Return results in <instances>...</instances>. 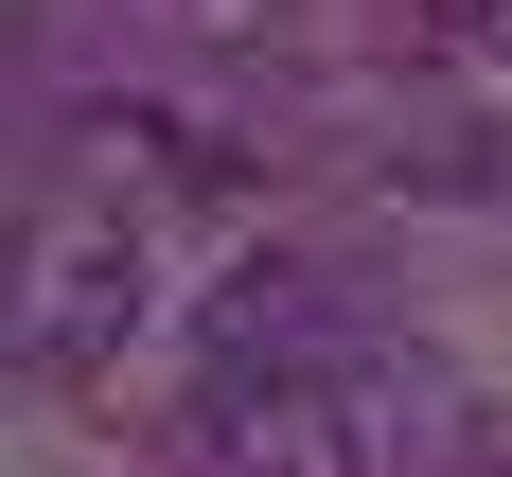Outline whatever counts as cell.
<instances>
[{
  "label": "cell",
  "instance_id": "1",
  "mask_svg": "<svg viewBox=\"0 0 512 477\" xmlns=\"http://www.w3.org/2000/svg\"><path fill=\"white\" fill-rule=\"evenodd\" d=\"M460 371L336 336L301 371H195V477H460Z\"/></svg>",
  "mask_w": 512,
  "mask_h": 477
},
{
  "label": "cell",
  "instance_id": "2",
  "mask_svg": "<svg viewBox=\"0 0 512 477\" xmlns=\"http://www.w3.org/2000/svg\"><path fill=\"white\" fill-rule=\"evenodd\" d=\"M142 283H159L142 212L106 195V177H71V195H36V212H18V265H0V336H18V354H53V371H89V354H124Z\"/></svg>",
  "mask_w": 512,
  "mask_h": 477
},
{
  "label": "cell",
  "instance_id": "3",
  "mask_svg": "<svg viewBox=\"0 0 512 477\" xmlns=\"http://www.w3.org/2000/svg\"><path fill=\"white\" fill-rule=\"evenodd\" d=\"M407 18H424L442 53H512V0H407Z\"/></svg>",
  "mask_w": 512,
  "mask_h": 477
},
{
  "label": "cell",
  "instance_id": "4",
  "mask_svg": "<svg viewBox=\"0 0 512 477\" xmlns=\"http://www.w3.org/2000/svg\"><path fill=\"white\" fill-rule=\"evenodd\" d=\"M124 18H159V36H230L248 0H124Z\"/></svg>",
  "mask_w": 512,
  "mask_h": 477
},
{
  "label": "cell",
  "instance_id": "5",
  "mask_svg": "<svg viewBox=\"0 0 512 477\" xmlns=\"http://www.w3.org/2000/svg\"><path fill=\"white\" fill-rule=\"evenodd\" d=\"M460 477H512V424H477V442H460Z\"/></svg>",
  "mask_w": 512,
  "mask_h": 477
}]
</instances>
